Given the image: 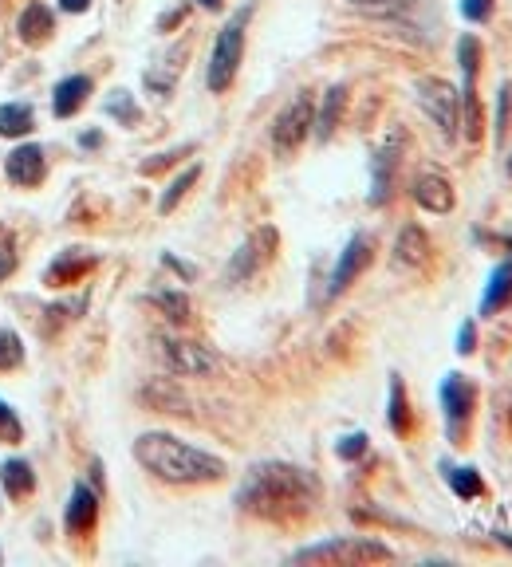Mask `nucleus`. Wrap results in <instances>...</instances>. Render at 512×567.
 Segmentation results:
<instances>
[{
    "label": "nucleus",
    "instance_id": "nucleus-19",
    "mask_svg": "<svg viewBox=\"0 0 512 567\" xmlns=\"http://www.w3.org/2000/svg\"><path fill=\"white\" fill-rule=\"evenodd\" d=\"M95 268V256H87V252H79V249H67L56 256V264L44 272V280L48 284H75L83 272H91Z\"/></svg>",
    "mask_w": 512,
    "mask_h": 567
},
{
    "label": "nucleus",
    "instance_id": "nucleus-20",
    "mask_svg": "<svg viewBox=\"0 0 512 567\" xmlns=\"http://www.w3.org/2000/svg\"><path fill=\"white\" fill-rule=\"evenodd\" d=\"M52 28H56V20H52L48 4H28L24 16H20V24H16V32H20L24 44H40V40H48Z\"/></svg>",
    "mask_w": 512,
    "mask_h": 567
},
{
    "label": "nucleus",
    "instance_id": "nucleus-34",
    "mask_svg": "<svg viewBox=\"0 0 512 567\" xmlns=\"http://www.w3.org/2000/svg\"><path fill=\"white\" fill-rule=\"evenodd\" d=\"M473 351H477V327H473V319H465L457 331V355H473Z\"/></svg>",
    "mask_w": 512,
    "mask_h": 567
},
{
    "label": "nucleus",
    "instance_id": "nucleus-3",
    "mask_svg": "<svg viewBox=\"0 0 512 567\" xmlns=\"http://www.w3.org/2000/svg\"><path fill=\"white\" fill-rule=\"evenodd\" d=\"M249 16L253 8H241L229 16V24L217 32V44H213V56H209V71H205V83L213 95L229 91V83L237 79V67L245 56V28H249Z\"/></svg>",
    "mask_w": 512,
    "mask_h": 567
},
{
    "label": "nucleus",
    "instance_id": "nucleus-23",
    "mask_svg": "<svg viewBox=\"0 0 512 567\" xmlns=\"http://www.w3.org/2000/svg\"><path fill=\"white\" fill-rule=\"evenodd\" d=\"M0 481H4L8 497H28V493H32V485H36V477H32V465H28V461H4V465H0Z\"/></svg>",
    "mask_w": 512,
    "mask_h": 567
},
{
    "label": "nucleus",
    "instance_id": "nucleus-7",
    "mask_svg": "<svg viewBox=\"0 0 512 567\" xmlns=\"http://www.w3.org/2000/svg\"><path fill=\"white\" fill-rule=\"evenodd\" d=\"M442 410H446V434L453 445H465L473 410H477V386L465 375H446L442 382Z\"/></svg>",
    "mask_w": 512,
    "mask_h": 567
},
{
    "label": "nucleus",
    "instance_id": "nucleus-29",
    "mask_svg": "<svg viewBox=\"0 0 512 567\" xmlns=\"http://www.w3.org/2000/svg\"><path fill=\"white\" fill-rule=\"evenodd\" d=\"M154 304L170 315L174 323H186V319H190V300H186V292H154Z\"/></svg>",
    "mask_w": 512,
    "mask_h": 567
},
{
    "label": "nucleus",
    "instance_id": "nucleus-39",
    "mask_svg": "<svg viewBox=\"0 0 512 567\" xmlns=\"http://www.w3.org/2000/svg\"><path fill=\"white\" fill-rule=\"evenodd\" d=\"M182 16H186V8H174V12H166V16H162V28H174Z\"/></svg>",
    "mask_w": 512,
    "mask_h": 567
},
{
    "label": "nucleus",
    "instance_id": "nucleus-30",
    "mask_svg": "<svg viewBox=\"0 0 512 567\" xmlns=\"http://www.w3.org/2000/svg\"><path fill=\"white\" fill-rule=\"evenodd\" d=\"M20 359H24V347H20V339H16L12 331H0V371L16 367Z\"/></svg>",
    "mask_w": 512,
    "mask_h": 567
},
{
    "label": "nucleus",
    "instance_id": "nucleus-44",
    "mask_svg": "<svg viewBox=\"0 0 512 567\" xmlns=\"http://www.w3.org/2000/svg\"><path fill=\"white\" fill-rule=\"evenodd\" d=\"M509 426H512V406H509Z\"/></svg>",
    "mask_w": 512,
    "mask_h": 567
},
{
    "label": "nucleus",
    "instance_id": "nucleus-9",
    "mask_svg": "<svg viewBox=\"0 0 512 567\" xmlns=\"http://www.w3.org/2000/svg\"><path fill=\"white\" fill-rule=\"evenodd\" d=\"M371 256H375V241L367 237V233H355L351 241H347V249L343 256L335 260V268H331V276H327V300H335V296H343L359 276H363V268L371 264Z\"/></svg>",
    "mask_w": 512,
    "mask_h": 567
},
{
    "label": "nucleus",
    "instance_id": "nucleus-15",
    "mask_svg": "<svg viewBox=\"0 0 512 567\" xmlns=\"http://www.w3.org/2000/svg\"><path fill=\"white\" fill-rule=\"evenodd\" d=\"M430 237L418 229V225H406L398 233V245H394V264L402 268H426L430 264Z\"/></svg>",
    "mask_w": 512,
    "mask_h": 567
},
{
    "label": "nucleus",
    "instance_id": "nucleus-42",
    "mask_svg": "<svg viewBox=\"0 0 512 567\" xmlns=\"http://www.w3.org/2000/svg\"><path fill=\"white\" fill-rule=\"evenodd\" d=\"M201 8H221V0H197Z\"/></svg>",
    "mask_w": 512,
    "mask_h": 567
},
{
    "label": "nucleus",
    "instance_id": "nucleus-24",
    "mask_svg": "<svg viewBox=\"0 0 512 567\" xmlns=\"http://www.w3.org/2000/svg\"><path fill=\"white\" fill-rule=\"evenodd\" d=\"M449 489L461 497V501H477L485 497V481L473 465H461V469H449Z\"/></svg>",
    "mask_w": 512,
    "mask_h": 567
},
{
    "label": "nucleus",
    "instance_id": "nucleus-31",
    "mask_svg": "<svg viewBox=\"0 0 512 567\" xmlns=\"http://www.w3.org/2000/svg\"><path fill=\"white\" fill-rule=\"evenodd\" d=\"M107 111H111V115H115V119H123V123H134V119H138V111H134V103H130V95L127 91H115V95H111V99H107Z\"/></svg>",
    "mask_w": 512,
    "mask_h": 567
},
{
    "label": "nucleus",
    "instance_id": "nucleus-13",
    "mask_svg": "<svg viewBox=\"0 0 512 567\" xmlns=\"http://www.w3.org/2000/svg\"><path fill=\"white\" fill-rule=\"evenodd\" d=\"M8 178L16 186H40L44 182V150L40 146H16L8 154Z\"/></svg>",
    "mask_w": 512,
    "mask_h": 567
},
{
    "label": "nucleus",
    "instance_id": "nucleus-14",
    "mask_svg": "<svg viewBox=\"0 0 512 567\" xmlns=\"http://www.w3.org/2000/svg\"><path fill=\"white\" fill-rule=\"evenodd\" d=\"M95 516H99V497L87 485H75L71 489V501H67V532L71 536L91 532L95 528Z\"/></svg>",
    "mask_w": 512,
    "mask_h": 567
},
{
    "label": "nucleus",
    "instance_id": "nucleus-1",
    "mask_svg": "<svg viewBox=\"0 0 512 567\" xmlns=\"http://www.w3.org/2000/svg\"><path fill=\"white\" fill-rule=\"evenodd\" d=\"M323 489L320 481L300 469V465H284V461H260L245 473L241 489H237V504L272 524H296L304 516L316 512Z\"/></svg>",
    "mask_w": 512,
    "mask_h": 567
},
{
    "label": "nucleus",
    "instance_id": "nucleus-36",
    "mask_svg": "<svg viewBox=\"0 0 512 567\" xmlns=\"http://www.w3.org/2000/svg\"><path fill=\"white\" fill-rule=\"evenodd\" d=\"M0 434H4L8 441L20 438V422H16V414H12L4 402H0Z\"/></svg>",
    "mask_w": 512,
    "mask_h": 567
},
{
    "label": "nucleus",
    "instance_id": "nucleus-28",
    "mask_svg": "<svg viewBox=\"0 0 512 567\" xmlns=\"http://www.w3.org/2000/svg\"><path fill=\"white\" fill-rule=\"evenodd\" d=\"M509 126H512V83H501V91H497V123H493L497 146L509 138Z\"/></svg>",
    "mask_w": 512,
    "mask_h": 567
},
{
    "label": "nucleus",
    "instance_id": "nucleus-43",
    "mask_svg": "<svg viewBox=\"0 0 512 567\" xmlns=\"http://www.w3.org/2000/svg\"><path fill=\"white\" fill-rule=\"evenodd\" d=\"M505 252L512 256V233H505Z\"/></svg>",
    "mask_w": 512,
    "mask_h": 567
},
{
    "label": "nucleus",
    "instance_id": "nucleus-8",
    "mask_svg": "<svg viewBox=\"0 0 512 567\" xmlns=\"http://www.w3.org/2000/svg\"><path fill=\"white\" fill-rule=\"evenodd\" d=\"M414 91H418V103H422V111L434 119V123L442 126V134L446 138H457V107H461V95L449 87L446 79H438V75H426V79H418L414 83Z\"/></svg>",
    "mask_w": 512,
    "mask_h": 567
},
{
    "label": "nucleus",
    "instance_id": "nucleus-25",
    "mask_svg": "<svg viewBox=\"0 0 512 567\" xmlns=\"http://www.w3.org/2000/svg\"><path fill=\"white\" fill-rule=\"evenodd\" d=\"M32 107L28 103H4L0 107V134L4 138H16V134H28L32 130Z\"/></svg>",
    "mask_w": 512,
    "mask_h": 567
},
{
    "label": "nucleus",
    "instance_id": "nucleus-37",
    "mask_svg": "<svg viewBox=\"0 0 512 567\" xmlns=\"http://www.w3.org/2000/svg\"><path fill=\"white\" fill-rule=\"evenodd\" d=\"M12 268H16V252L8 249V245H0V280H4Z\"/></svg>",
    "mask_w": 512,
    "mask_h": 567
},
{
    "label": "nucleus",
    "instance_id": "nucleus-27",
    "mask_svg": "<svg viewBox=\"0 0 512 567\" xmlns=\"http://www.w3.org/2000/svg\"><path fill=\"white\" fill-rule=\"evenodd\" d=\"M197 178H201V166H190V170H182V174H178V178L170 182V189L162 193L158 209H162V213H174V205H178V201H182V197L190 193V186L197 182Z\"/></svg>",
    "mask_w": 512,
    "mask_h": 567
},
{
    "label": "nucleus",
    "instance_id": "nucleus-4",
    "mask_svg": "<svg viewBox=\"0 0 512 567\" xmlns=\"http://www.w3.org/2000/svg\"><path fill=\"white\" fill-rule=\"evenodd\" d=\"M292 560L296 564H386V560H394V552L367 536H335V540H323L312 548H300Z\"/></svg>",
    "mask_w": 512,
    "mask_h": 567
},
{
    "label": "nucleus",
    "instance_id": "nucleus-22",
    "mask_svg": "<svg viewBox=\"0 0 512 567\" xmlns=\"http://www.w3.org/2000/svg\"><path fill=\"white\" fill-rule=\"evenodd\" d=\"M343 103H347V87L343 83H335L327 95H323V107H320V115H316V134L320 138H331L335 134V126H339V115H343Z\"/></svg>",
    "mask_w": 512,
    "mask_h": 567
},
{
    "label": "nucleus",
    "instance_id": "nucleus-11",
    "mask_svg": "<svg viewBox=\"0 0 512 567\" xmlns=\"http://www.w3.org/2000/svg\"><path fill=\"white\" fill-rule=\"evenodd\" d=\"M276 229L272 225H260L253 237L237 249V256L229 260V280L233 284H241V280H249V276H256V268H264L268 260H272V252H276Z\"/></svg>",
    "mask_w": 512,
    "mask_h": 567
},
{
    "label": "nucleus",
    "instance_id": "nucleus-2",
    "mask_svg": "<svg viewBox=\"0 0 512 567\" xmlns=\"http://www.w3.org/2000/svg\"><path fill=\"white\" fill-rule=\"evenodd\" d=\"M134 457L142 469H150L158 481H170V485H213L225 477V461L186 445L174 434H142L134 441Z\"/></svg>",
    "mask_w": 512,
    "mask_h": 567
},
{
    "label": "nucleus",
    "instance_id": "nucleus-5",
    "mask_svg": "<svg viewBox=\"0 0 512 567\" xmlns=\"http://www.w3.org/2000/svg\"><path fill=\"white\" fill-rule=\"evenodd\" d=\"M312 123H316V103H312L308 91H300V95L276 115V123H272V150H276L280 158H292V154L304 146V138L312 134Z\"/></svg>",
    "mask_w": 512,
    "mask_h": 567
},
{
    "label": "nucleus",
    "instance_id": "nucleus-38",
    "mask_svg": "<svg viewBox=\"0 0 512 567\" xmlns=\"http://www.w3.org/2000/svg\"><path fill=\"white\" fill-rule=\"evenodd\" d=\"M60 8H64V12H87L91 0H60Z\"/></svg>",
    "mask_w": 512,
    "mask_h": 567
},
{
    "label": "nucleus",
    "instance_id": "nucleus-16",
    "mask_svg": "<svg viewBox=\"0 0 512 567\" xmlns=\"http://www.w3.org/2000/svg\"><path fill=\"white\" fill-rule=\"evenodd\" d=\"M509 304H512V256L493 268V276H489V284H485V296H481V315L505 312Z\"/></svg>",
    "mask_w": 512,
    "mask_h": 567
},
{
    "label": "nucleus",
    "instance_id": "nucleus-35",
    "mask_svg": "<svg viewBox=\"0 0 512 567\" xmlns=\"http://www.w3.org/2000/svg\"><path fill=\"white\" fill-rule=\"evenodd\" d=\"M182 154H193V146H182V150H174V154H158V158H150V162H142V174H158V170H166L170 162H178Z\"/></svg>",
    "mask_w": 512,
    "mask_h": 567
},
{
    "label": "nucleus",
    "instance_id": "nucleus-17",
    "mask_svg": "<svg viewBox=\"0 0 512 567\" xmlns=\"http://www.w3.org/2000/svg\"><path fill=\"white\" fill-rule=\"evenodd\" d=\"M414 201L426 213H449L453 209V186H449L442 174H422L414 182Z\"/></svg>",
    "mask_w": 512,
    "mask_h": 567
},
{
    "label": "nucleus",
    "instance_id": "nucleus-10",
    "mask_svg": "<svg viewBox=\"0 0 512 567\" xmlns=\"http://www.w3.org/2000/svg\"><path fill=\"white\" fill-rule=\"evenodd\" d=\"M158 347H162V359H166V367H170L174 375H209V371H217V355L205 351L201 343L162 335Z\"/></svg>",
    "mask_w": 512,
    "mask_h": 567
},
{
    "label": "nucleus",
    "instance_id": "nucleus-41",
    "mask_svg": "<svg viewBox=\"0 0 512 567\" xmlns=\"http://www.w3.org/2000/svg\"><path fill=\"white\" fill-rule=\"evenodd\" d=\"M497 540H501L505 548H512V536H509V532H497Z\"/></svg>",
    "mask_w": 512,
    "mask_h": 567
},
{
    "label": "nucleus",
    "instance_id": "nucleus-45",
    "mask_svg": "<svg viewBox=\"0 0 512 567\" xmlns=\"http://www.w3.org/2000/svg\"><path fill=\"white\" fill-rule=\"evenodd\" d=\"M509 174H512V158H509Z\"/></svg>",
    "mask_w": 512,
    "mask_h": 567
},
{
    "label": "nucleus",
    "instance_id": "nucleus-12",
    "mask_svg": "<svg viewBox=\"0 0 512 567\" xmlns=\"http://www.w3.org/2000/svg\"><path fill=\"white\" fill-rule=\"evenodd\" d=\"M398 158H402V134H386V142L375 150L371 162V205H386L394 193V174H398Z\"/></svg>",
    "mask_w": 512,
    "mask_h": 567
},
{
    "label": "nucleus",
    "instance_id": "nucleus-32",
    "mask_svg": "<svg viewBox=\"0 0 512 567\" xmlns=\"http://www.w3.org/2000/svg\"><path fill=\"white\" fill-rule=\"evenodd\" d=\"M335 453H339L343 461H359V457L367 453V434H347V438L335 445Z\"/></svg>",
    "mask_w": 512,
    "mask_h": 567
},
{
    "label": "nucleus",
    "instance_id": "nucleus-6",
    "mask_svg": "<svg viewBox=\"0 0 512 567\" xmlns=\"http://www.w3.org/2000/svg\"><path fill=\"white\" fill-rule=\"evenodd\" d=\"M457 63H461V107H465V138L477 142L481 138V103H477V75H481V40L473 32H465L457 40Z\"/></svg>",
    "mask_w": 512,
    "mask_h": 567
},
{
    "label": "nucleus",
    "instance_id": "nucleus-26",
    "mask_svg": "<svg viewBox=\"0 0 512 567\" xmlns=\"http://www.w3.org/2000/svg\"><path fill=\"white\" fill-rule=\"evenodd\" d=\"M359 12L367 16H386V20H406L414 0H351Z\"/></svg>",
    "mask_w": 512,
    "mask_h": 567
},
{
    "label": "nucleus",
    "instance_id": "nucleus-21",
    "mask_svg": "<svg viewBox=\"0 0 512 567\" xmlns=\"http://www.w3.org/2000/svg\"><path fill=\"white\" fill-rule=\"evenodd\" d=\"M386 418H390V430H394L398 438H406V434L414 430L410 398H406V386H402V378L398 375H390V410H386Z\"/></svg>",
    "mask_w": 512,
    "mask_h": 567
},
{
    "label": "nucleus",
    "instance_id": "nucleus-40",
    "mask_svg": "<svg viewBox=\"0 0 512 567\" xmlns=\"http://www.w3.org/2000/svg\"><path fill=\"white\" fill-rule=\"evenodd\" d=\"M79 142H83V146H87V150H95V146H99V142H103V134H99V130H87V134H83V138H79Z\"/></svg>",
    "mask_w": 512,
    "mask_h": 567
},
{
    "label": "nucleus",
    "instance_id": "nucleus-33",
    "mask_svg": "<svg viewBox=\"0 0 512 567\" xmlns=\"http://www.w3.org/2000/svg\"><path fill=\"white\" fill-rule=\"evenodd\" d=\"M461 16L469 24H485L493 16V0H461Z\"/></svg>",
    "mask_w": 512,
    "mask_h": 567
},
{
    "label": "nucleus",
    "instance_id": "nucleus-18",
    "mask_svg": "<svg viewBox=\"0 0 512 567\" xmlns=\"http://www.w3.org/2000/svg\"><path fill=\"white\" fill-rule=\"evenodd\" d=\"M56 99H52V111L67 119V115H75L83 103H87V95H91V79L87 75H67L64 83H56V91H52Z\"/></svg>",
    "mask_w": 512,
    "mask_h": 567
}]
</instances>
